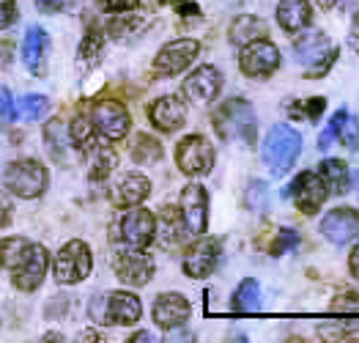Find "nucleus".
<instances>
[{"label": "nucleus", "mask_w": 359, "mask_h": 343, "mask_svg": "<svg viewBox=\"0 0 359 343\" xmlns=\"http://www.w3.org/2000/svg\"><path fill=\"white\" fill-rule=\"evenodd\" d=\"M264 36H266V22L252 17V14H241L239 20H233V25H231V41L236 47H244V44H250L255 39H264Z\"/></svg>", "instance_id": "25"}, {"label": "nucleus", "mask_w": 359, "mask_h": 343, "mask_svg": "<svg viewBox=\"0 0 359 343\" xmlns=\"http://www.w3.org/2000/svg\"><path fill=\"white\" fill-rule=\"evenodd\" d=\"M88 152V176L90 182H102V179H107L110 173H113V168H116V162H118V156L116 152L110 149V146H88L86 149Z\"/></svg>", "instance_id": "24"}, {"label": "nucleus", "mask_w": 359, "mask_h": 343, "mask_svg": "<svg viewBox=\"0 0 359 343\" xmlns=\"http://www.w3.org/2000/svg\"><path fill=\"white\" fill-rule=\"evenodd\" d=\"M36 6H39L44 14H55L60 6H63V0H36Z\"/></svg>", "instance_id": "45"}, {"label": "nucleus", "mask_w": 359, "mask_h": 343, "mask_svg": "<svg viewBox=\"0 0 359 343\" xmlns=\"http://www.w3.org/2000/svg\"><path fill=\"white\" fill-rule=\"evenodd\" d=\"M44 140H47V146H50V152L55 159H63L66 152H69V129L63 126V121L58 119H53V121H47L44 124Z\"/></svg>", "instance_id": "28"}, {"label": "nucleus", "mask_w": 359, "mask_h": 343, "mask_svg": "<svg viewBox=\"0 0 359 343\" xmlns=\"http://www.w3.org/2000/svg\"><path fill=\"white\" fill-rule=\"evenodd\" d=\"M337 0H321V6H334Z\"/></svg>", "instance_id": "50"}, {"label": "nucleus", "mask_w": 359, "mask_h": 343, "mask_svg": "<svg viewBox=\"0 0 359 343\" xmlns=\"http://www.w3.org/2000/svg\"><path fill=\"white\" fill-rule=\"evenodd\" d=\"M47 53H50V39H47V31L33 25L28 28L25 39H22V61L30 69V74L41 77L47 72Z\"/></svg>", "instance_id": "21"}, {"label": "nucleus", "mask_w": 359, "mask_h": 343, "mask_svg": "<svg viewBox=\"0 0 359 343\" xmlns=\"http://www.w3.org/2000/svg\"><path fill=\"white\" fill-rule=\"evenodd\" d=\"M50 110V99L41 94H25L20 99V116L25 121H39Z\"/></svg>", "instance_id": "33"}, {"label": "nucleus", "mask_w": 359, "mask_h": 343, "mask_svg": "<svg viewBox=\"0 0 359 343\" xmlns=\"http://www.w3.org/2000/svg\"><path fill=\"white\" fill-rule=\"evenodd\" d=\"M17 20V0H0V31L14 25Z\"/></svg>", "instance_id": "40"}, {"label": "nucleus", "mask_w": 359, "mask_h": 343, "mask_svg": "<svg viewBox=\"0 0 359 343\" xmlns=\"http://www.w3.org/2000/svg\"><path fill=\"white\" fill-rule=\"evenodd\" d=\"M176 162L187 176H206L214 168V146L203 135H189L176 149Z\"/></svg>", "instance_id": "8"}, {"label": "nucleus", "mask_w": 359, "mask_h": 343, "mask_svg": "<svg viewBox=\"0 0 359 343\" xmlns=\"http://www.w3.org/2000/svg\"><path fill=\"white\" fill-rule=\"evenodd\" d=\"M348 267H351V272H354V278L359 281V245L351 250V255H348Z\"/></svg>", "instance_id": "48"}, {"label": "nucleus", "mask_w": 359, "mask_h": 343, "mask_svg": "<svg viewBox=\"0 0 359 343\" xmlns=\"http://www.w3.org/2000/svg\"><path fill=\"white\" fill-rule=\"evenodd\" d=\"M198 53H201V44L195 39H176V41L165 44L156 53L154 69H156V74H165V77L179 74V72H184L189 63L198 58Z\"/></svg>", "instance_id": "12"}, {"label": "nucleus", "mask_w": 359, "mask_h": 343, "mask_svg": "<svg viewBox=\"0 0 359 343\" xmlns=\"http://www.w3.org/2000/svg\"><path fill=\"white\" fill-rule=\"evenodd\" d=\"M346 116H348V110H337L334 116H332L330 126L321 132V137H318V149H330V143L340 135V126H343V121H346Z\"/></svg>", "instance_id": "38"}, {"label": "nucleus", "mask_w": 359, "mask_h": 343, "mask_svg": "<svg viewBox=\"0 0 359 343\" xmlns=\"http://www.w3.org/2000/svg\"><path fill=\"white\" fill-rule=\"evenodd\" d=\"M294 53H297V61L307 69V77H321L330 72V66L337 58V47H332L327 33L321 31H310L297 36L294 41Z\"/></svg>", "instance_id": "3"}, {"label": "nucleus", "mask_w": 359, "mask_h": 343, "mask_svg": "<svg viewBox=\"0 0 359 343\" xmlns=\"http://www.w3.org/2000/svg\"><path fill=\"white\" fill-rule=\"evenodd\" d=\"M337 137L346 143V149L357 152L359 149V119L346 116V121H343V126H340V135H337Z\"/></svg>", "instance_id": "37"}, {"label": "nucleus", "mask_w": 359, "mask_h": 343, "mask_svg": "<svg viewBox=\"0 0 359 343\" xmlns=\"http://www.w3.org/2000/svg\"><path fill=\"white\" fill-rule=\"evenodd\" d=\"M266 201H269V187H266V182H250V187H247V206L252 209V212H266Z\"/></svg>", "instance_id": "36"}, {"label": "nucleus", "mask_w": 359, "mask_h": 343, "mask_svg": "<svg viewBox=\"0 0 359 343\" xmlns=\"http://www.w3.org/2000/svg\"><path fill=\"white\" fill-rule=\"evenodd\" d=\"M162 156V143L151 135H137L135 137V146H132V159L140 162V165H149V162H156Z\"/></svg>", "instance_id": "29"}, {"label": "nucleus", "mask_w": 359, "mask_h": 343, "mask_svg": "<svg viewBox=\"0 0 359 343\" xmlns=\"http://www.w3.org/2000/svg\"><path fill=\"white\" fill-rule=\"evenodd\" d=\"M30 242H25L22 236H8V239H0V264L14 269L22 258V253L28 250Z\"/></svg>", "instance_id": "30"}, {"label": "nucleus", "mask_w": 359, "mask_h": 343, "mask_svg": "<svg viewBox=\"0 0 359 343\" xmlns=\"http://www.w3.org/2000/svg\"><path fill=\"white\" fill-rule=\"evenodd\" d=\"M231 308H233L236 313H258L261 311V285H258V281H252V278L241 281V285L233 291V302H231Z\"/></svg>", "instance_id": "26"}, {"label": "nucleus", "mask_w": 359, "mask_h": 343, "mask_svg": "<svg viewBox=\"0 0 359 343\" xmlns=\"http://www.w3.org/2000/svg\"><path fill=\"white\" fill-rule=\"evenodd\" d=\"M283 195H285V198L294 195V203L299 206L302 215H316V212L324 206L330 189H327L324 179H321L318 173H313V170H302L299 176L285 187Z\"/></svg>", "instance_id": "7"}, {"label": "nucleus", "mask_w": 359, "mask_h": 343, "mask_svg": "<svg viewBox=\"0 0 359 343\" xmlns=\"http://www.w3.org/2000/svg\"><path fill=\"white\" fill-rule=\"evenodd\" d=\"M156 236V220L143 206H129L121 220V239L129 248H149Z\"/></svg>", "instance_id": "14"}, {"label": "nucleus", "mask_w": 359, "mask_h": 343, "mask_svg": "<svg viewBox=\"0 0 359 343\" xmlns=\"http://www.w3.org/2000/svg\"><path fill=\"white\" fill-rule=\"evenodd\" d=\"M116 275L126 285H146L154 275V258H151L146 248H129L118 250L116 255Z\"/></svg>", "instance_id": "13"}, {"label": "nucleus", "mask_w": 359, "mask_h": 343, "mask_svg": "<svg viewBox=\"0 0 359 343\" xmlns=\"http://www.w3.org/2000/svg\"><path fill=\"white\" fill-rule=\"evenodd\" d=\"M149 119L162 132H176L187 119L184 102H179V96H159L149 105Z\"/></svg>", "instance_id": "19"}, {"label": "nucleus", "mask_w": 359, "mask_h": 343, "mask_svg": "<svg viewBox=\"0 0 359 343\" xmlns=\"http://www.w3.org/2000/svg\"><path fill=\"white\" fill-rule=\"evenodd\" d=\"M277 22L285 33H299L313 22V6L307 0H280Z\"/></svg>", "instance_id": "22"}, {"label": "nucleus", "mask_w": 359, "mask_h": 343, "mask_svg": "<svg viewBox=\"0 0 359 343\" xmlns=\"http://www.w3.org/2000/svg\"><path fill=\"white\" fill-rule=\"evenodd\" d=\"M47 168L36 159H17L6 170V187L20 198H39L47 189Z\"/></svg>", "instance_id": "5"}, {"label": "nucleus", "mask_w": 359, "mask_h": 343, "mask_svg": "<svg viewBox=\"0 0 359 343\" xmlns=\"http://www.w3.org/2000/svg\"><path fill=\"white\" fill-rule=\"evenodd\" d=\"M90 124H93V129H96L102 137H107V140H121V137H126L132 119H129V113H126V107H123L121 102L102 99V102H96V105L90 107Z\"/></svg>", "instance_id": "10"}, {"label": "nucleus", "mask_w": 359, "mask_h": 343, "mask_svg": "<svg viewBox=\"0 0 359 343\" xmlns=\"http://www.w3.org/2000/svg\"><path fill=\"white\" fill-rule=\"evenodd\" d=\"M321 234L327 236V242H332V245L351 242L359 234V212L348 209V206L332 209L330 215L324 217V222H321Z\"/></svg>", "instance_id": "17"}, {"label": "nucleus", "mask_w": 359, "mask_h": 343, "mask_svg": "<svg viewBox=\"0 0 359 343\" xmlns=\"http://www.w3.org/2000/svg\"><path fill=\"white\" fill-rule=\"evenodd\" d=\"M357 195H359V176H357Z\"/></svg>", "instance_id": "51"}, {"label": "nucleus", "mask_w": 359, "mask_h": 343, "mask_svg": "<svg viewBox=\"0 0 359 343\" xmlns=\"http://www.w3.org/2000/svg\"><path fill=\"white\" fill-rule=\"evenodd\" d=\"M297 245H299V234H297V231H291V228H283V231L277 234V242L271 245V255H280V253L297 248Z\"/></svg>", "instance_id": "39"}, {"label": "nucleus", "mask_w": 359, "mask_h": 343, "mask_svg": "<svg viewBox=\"0 0 359 343\" xmlns=\"http://www.w3.org/2000/svg\"><path fill=\"white\" fill-rule=\"evenodd\" d=\"M14 119V102H11V94L6 88H0V126L11 124Z\"/></svg>", "instance_id": "41"}, {"label": "nucleus", "mask_w": 359, "mask_h": 343, "mask_svg": "<svg viewBox=\"0 0 359 343\" xmlns=\"http://www.w3.org/2000/svg\"><path fill=\"white\" fill-rule=\"evenodd\" d=\"M143 316V305L135 294L129 291H113L107 300H104V311H102V324H121V327H129V324H137Z\"/></svg>", "instance_id": "15"}, {"label": "nucleus", "mask_w": 359, "mask_h": 343, "mask_svg": "<svg viewBox=\"0 0 359 343\" xmlns=\"http://www.w3.org/2000/svg\"><path fill=\"white\" fill-rule=\"evenodd\" d=\"M11 212H14V206H11L8 195L0 189V228H3V225H8V220H11Z\"/></svg>", "instance_id": "43"}, {"label": "nucleus", "mask_w": 359, "mask_h": 343, "mask_svg": "<svg viewBox=\"0 0 359 343\" xmlns=\"http://www.w3.org/2000/svg\"><path fill=\"white\" fill-rule=\"evenodd\" d=\"M324 110H327V99H324V96L307 99V102H304V110H302L299 105H291V107H288L291 116H297V119H310V121H318Z\"/></svg>", "instance_id": "35"}, {"label": "nucleus", "mask_w": 359, "mask_h": 343, "mask_svg": "<svg viewBox=\"0 0 359 343\" xmlns=\"http://www.w3.org/2000/svg\"><path fill=\"white\" fill-rule=\"evenodd\" d=\"M11 50H14V47H11L8 41H0V69H3V66H8V58H11Z\"/></svg>", "instance_id": "47"}, {"label": "nucleus", "mask_w": 359, "mask_h": 343, "mask_svg": "<svg viewBox=\"0 0 359 343\" xmlns=\"http://www.w3.org/2000/svg\"><path fill=\"white\" fill-rule=\"evenodd\" d=\"M90 267H93V258H90V248L80 239H72L66 242L60 253L55 255V264H53V275L58 283H80L90 275Z\"/></svg>", "instance_id": "4"}, {"label": "nucleus", "mask_w": 359, "mask_h": 343, "mask_svg": "<svg viewBox=\"0 0 359 343\" xmlns=\"http://www.w3.org/2000/svg\"><path fill=\"white\" fill-rule=\"evenodd\" d=\"M181 231H184V222L176 209H165L162 215V245L165 248H173L181 242Z\"/></svg>", "instance_id": "32"}, {"label": "nucleus", "mask_w": 359, "mask_h": 343, "mask_svg": "<svg viewBox=\"0 0 359 343\" xmlns=\"http://www.w3.org/2000/svg\"><path fill=\"white\" fill-rule=\"evenodd\" d=\"M149 192H151V182L146 176H140V173H126L118 184H116V189H113V203H116V206H123V209L140 206V203L149 198Z\"/></svg>", "instance_id": "23"}, {"label": "nucleus", "mask_w": 359, "mask_h": 343, "mask_svg": "<svg viewBox=\"0 0 359 343\" xmlns=\"http://www.w3.org/2000/svg\"><path fill=\"white\" fill-rule=\"evenodd\" d=\"M135 6H137V0H102V8H104L107 14L129 11V8H135Z\"/></svg>", "instance_id": "42"}, {"label": "nucleus", "mask_w": 359, "mask_h": 343, "mask_svg": "<svg viewBox=\"0 0 359 343\" xmlns=\"http://www.w3.org/2000/svg\"><path fill=\"white\" fill-rule=\"evenodd\" d=\"M102 44H104V36L93 28V31L86 36L83 47H80V63H83V66H93V63L99 61V55H102Z\"/></svg>", "instance_id": "34"}, {"label": "nucleus", "mask_w": 359, "mask_h": 343, "mask_svg": "<svg viewBox=\"0 0 359 343\" xmlns=\"http://www.w3.org/2000/svg\"><path fill=\"white\" fill-rule=\"evenodd\" d=\"M241 72L252 80H266L280 69V50L266 41V39H255L250 44H244L239 53Z\"/></svg>", "instance_id": "6"}, {"label": "nucleus", "mask_w": 359, "mask_h": 343, "mask_svg": "<svg viewBox=\"0 0 359 343\" xmlns=\"http://www.w3.org/2000/svg\"><path fill=\"white\" fill-rule=\"evenodd\" d=\"M176 8H179L184 17H198L201 14V8L195 3H184V0H176Z\"/></svg>", "instance_id": "46"}, {"label": "nucleus", "mask_w": 359, "mask_h": 343, "mask_svg": "<svg viewBox=\"0 0 359 343\" xmlns=\"http://www.w3.org/2000/svg\"><path fill=\"white\" fill-rule=\"evenodd\" d=\"M69 140H72V146L80 149V152H86L88 146H93V124H90V119L77 116V119L72 121V126H69Z\"/></svg>", "instance_id": "31"}, {"label": "nucleus", "mask_w": 359, "mask_h": 343, "mask_svg": "<svg viewBox=\"0 0 359 343\" xmlns=\"http://www.w3.org/2000/svg\"><path fill=\"white\" fill-rule=\"evenodd\" d=\"M348 44H351L354 53H359V11L354 17V22H351V31H348Z\"/></svg>", "instance_id": "44"}, {"label": "nucleus", "mask_w": 359, "mask_h": 343, "mask_svg": "<svg viewBox=\"0 0 359 343\" xmlns=\"http://www.w3.org/2000/svg\"><path fill=\"white\" fill-rule=\"evenodd\" d=\"M219 88H222V74H219V69H214V66H198V69L184 80V94H187V99L201 102V105L214 102L217 94H219Z\"/></svg>", "instance_id": "18"}, {"label": "nucleus", "mask_w": 359, "mask_h": 343, "mask_svg": "<svg viewBox=\"0 0 359 343\" xmlns=\"http://www.w3.org/2000/svg\"><path fill=\"white\" fill-rule=\"evenodd\" d=\"M219 264V242L217 239H198L184 255V272L189 278H209Z\"/></svg>", "instance_id": "16"}, {"label": "nucleus", "mask_w": 359, "mask_h": 343, "mask_svg": "<svg viewBox=\"0 0 359 343\" xmlns=\"http://www.w3.org/2000/svg\"><path fill=\"white\" fill-rule=\"evenodd\" d=\"M47 267H50V255H47L44 245H28L20 264L11 269L14 272V285L22 288V291H36L41 285V281L47 278Z\"/></svg>", "instance_id": "11"}, {"label": "nucleus", "mask_w": 359, "mask_h": 343, "mask_svg": "<svg viewBox=\"0 0 359 343\" xmlns=\"http://www.w3.org/2000/svg\"><path fill=\"white\" fill-rule=\"evenodd\" d=\"M189 302L181 294H159L154 302V321L162 330H176L189 318Z\"/></svg>", "instance_id": "20"}, {"label": "nucleus", "mask_w": 359, "mask_h": 343, "mask_svg": "<svg viewBox=\"0 0 359 343\" xmlns=\"http://www.w3.org/2000/svg\"><path fill=\"white\" fill-rule=\"evenodd\" d=\"M321 179H324L327 189L334 195L348 192V168L343 159H324L321 162Z\"/></svg>", "instance_id": "27"}, {"label": "nucleus", "mask_w": 359, "mask_h": 343, "mask_svg": "<svg viewBox=\"0 0 359 343\" xmlns=\"http://www.w3.org/2000/svg\"><path fill=\"white\" fill-rule=\"evenodd\" d=\"M181 222L189 236H203L209 225V195L201 184H187L181 189Z\"/></svg>", "instance_id": "9"}, {"label": "nucleus", "mask_w": 359, "mask_h": 343, "mask_svg": "<svg viewBox=\"0 0 359 343\" xmlns=\"http://www.w3.org/2000/svg\"><path fill=\"white\" fill-rule=\"evenodd\" d=\"M140 341L154 343V335H151V332H137V335H132V343H140Z\"/></svg>", "instance_id": "49"}, {"label": "nucleus", "mask_w": 359, "mask_h": 343, "mask_svg": "<svg viewBox=\"0 0 359 343\" xmlns=\"http://www.w3.org/2000/svg\"><path fill=\"white\" fill-rule=\"evenodd\" d=\"M299 152H302L299 132L288 124L271 126L269 135L264 137V146H261V156H264V162L269 165V170L274 176L288 173L294 168Z\"/></svg>", "instance_id": "2"}, {"label": "nucleus", "mask_w": 359, "mask_h": 343, "mask_svg": "<svg viewBox=\"0 0 359 343\" xmlns=\"http://www.w3.org/2000/svg\"><path fill=\"white\" fill-rule=\"evenodd\" d=\"M162 3H176V0H162Z\"/></svg>", "instance_id": "52"}, {"label": "nucleus", "mask_w": 359, "mask_h": 343, "mask_svg": "<svg viewBox=\"0 0 359 343\" xmlns=\"http://www.w3.org/2000/svg\"><path fill=\"white\" fill-rule=\"evenodd\" d=\"M214 129L222 140H241L247 146H255L258 121L247 99H228L214 113Z\"/></svg>", "instance_id": "1"}]
</instances>
